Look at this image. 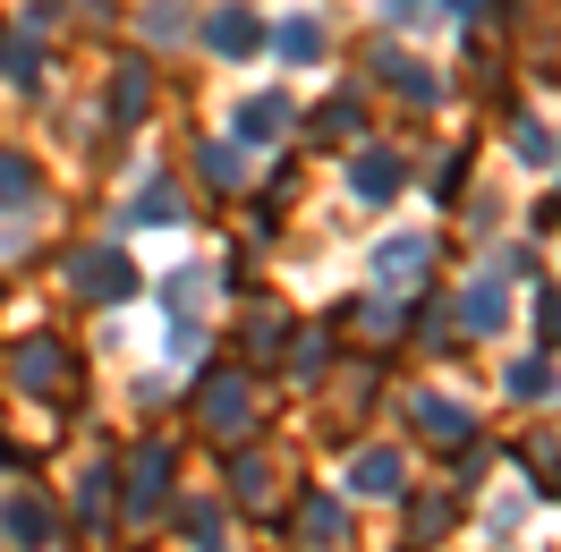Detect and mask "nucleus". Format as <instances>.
Wrapping results in <instances>:
<instances>
[{
  "instance_id": "nucleus-1",
  "label": "nucleus",
  "mask_w": 561,
  "mask_h": 552,
  "mask_svg": "<svg viewBox=\"0 0 561 552\" xmlns=\"http://www.w3.org/2000/svg\"><path fill=\"white\" fill-rule=\"evenodd\" d=\"M196 416H205L213 434H247V425H255V391H247V375H205Z\"/></svg>"
},
{
  "instance_id": "nucleus-2",
  "label": "nucleus",
  "mask_w": 561,
  "mask_h": 552,
  "mask_svg": "<svg viewBox=\"0 0 561 552\" xmlns=\"http://www.w3.org/2000/svg\"><path fill=\"white\" fill-rule=\"evenodd\" d=\"M77 289H85V298H103V307H119V298L137 289V273H128V255H119V246H94V255L77 264Z\"/></svg>"
},
{
  "instance_id": "nucleus-3",
  "label": "nucleus",
  "mask_w": 561,
  "mask_h": 552,
  "mask_svg": "<svg viewBox=\"0 0 561 552\" xmlns=\"http://www.w3.org/2000/svg\"><path fill=\"white\" fill-rule=\"evenodd\" d=\"M162 502H171V450H145L137 468H128V518L162 510Z\"/></svg>"
},
{
  "instance_id": "nucleus-4",
  "label": "nucleus",
  "mask_w": 561,
  "mask_h": 552,
  "mask_svg": "<svg viewBox=\"0 0 561 552\" xmlns=\"http://www.w3.org/2000/svg\"><path fill=\"white\" fill-rule=\"evenodd\" d=\"M0 527H9V536H18V544H51V536H60V518H51V502H35V493H18V502H9V510H0Z\"/></svg>"
},
{
  "instance_id": "nucleus-5",
  "label": "nucleus",
  "mask_w": 561,
  "mask_h": 552,
  "mask_svg": "<svg viewBox=\"0 0 561 552\" xmlns=\"http://www.w3.org/2000/svg\"><path fill=\"white\" fill-rule=\"evenodd\" d=\"M230 128H239V145H273L280 128H289V103H280V94H255V103H239Z\"/></svg>"
},
{
  "instance_id": "nucleus-6",
  "label": "nucleus",
  "mask_w": 561,
  "mask_h": 552,
  "mask_svg": "<svg viewBox=\"0 0 561 552\" xmlns=\"http://www.w3.org/2000/svg\"><path fill=\"white\" fill-rule=\"evenodd\" d=\"M375 273H383V289H417L425 280V239H391L383 255H375Z\"/></svg>"
},
{
  "instance_id": "nucleus-7",
  "label": "nucleus",
  "mask_w": 561,
  "mask_h": 552,
  "mask_svg": "<svg viewBox=\"0 0 561 552\" xmlns=\"http://www.w3.org/2000/svg\"><path fill=\"white\" fill-rule=\"evenodd\" d=\"M145 103H153V77H145V60H119V77H111V119L128 128Z\"/></svg>"
},
{
  "instance_id": "nucleus-8",
  "label": "nucleus",
  "mask_w": 561,
  "mask_h": 552,
  "mask_svg": "<svg viewBox=\"0 0 561 552\" xmlns=\"http://www.w3.org/2000/svg\"><path fill=\"white\" fill-rule=\"evenodd\" d=\"M350 187L366 196V205H383L391 187H400V162H391V153H357V162H350Z\"/></svg>"
},
{
  "instance_id": "nucleus-9",
  "label": "nucleus",
  "mask_w": 561,
  "mask_h": 552,
  "mask_svg": "<svg viewBox=\"0 0 561 552\" xmlns=\"http://www.w3.org/2000/svg\"><path fill=\"white\" fill-rule=\"evenodd\" d=\"M9 375H18V382H35V391H43V382H60V375H69V357H60V341H26Z\"/></svg>"
},
{
  "instance_id": "nucleus-10",
  "label": "nucleus",
  "mask_w": 561,
  "mask_h": 552,
  "mask_svg": "<svg viewBox=\"0 0 561 552\" xmlns=\"http://www.w3.org/2000/svg\"><path fill=\"white\" fill-rule=\"evenodd\" d=\"M409 416H417V425H425V434H434V442H468V434H477L459 400H417V409H409Z\"/></svg>"
},
{
  "instance_id": "nucleus-11",
  "label": "nucleus",
  "mask_w": 561,
  "mask_h": 552,
  "mask_svg": "<svg viewBox=\"0 0 561 552\" xmlns=\"http://www.w3.org/2000/svg\"><path fill=\"white\" fill-rule=\"evenodd\" d=\"M357 128H366V111H357V103H350V94H332V103H323V111H316V137H323V145H350V137H357Z\"/></svg>"
},
{
  "instance_id": "nucleus-12",
  "label": "nucleus",
  "mask_w": 561,
  "mask_h": 552,
  "mask_svg": "<svg viewBox=\"0 0 561 552\" xmlns=\"http://www.w3.org/2000/svg\"><path fill=\"white\" fill-rule=\"evenodd\" d=\"M205 35H213V51H230V60H239V51H255V18H247V9H221Z\"/></svg>"
},
{
  "instance_id": "nucleus-13",
  "label": "nucleus",
  "mask_w": 561,
  "mask_h": 552,
  "mask_svg": "<svg viewBox=\"0 0 561 552\" xmlns=\"http://www.w3.org/2000/svg\"><path fill=\"white\" fill-rule=\"evenodd\" d=\"M350 484L357 493H400V459H391V450H366V459L350 468Z\"/></svg>"
},
{
  "instance_id": "nucleus-14",
  "label": "nucleus",
  "mask_w": 561,
  "mask_h": 552,
  "mask_svg": "<svg viewBox=\"0 0 561 552\" xmlns=\"http://www.w3.org/2000/svg\"><path fill=\"white\" fill-rule=\"evenodd\" d=\"M298 536H307V552H332V544H341V502H307Z\"/></svg>"
},
{
  "instance_id": "nucleus-15",
  "label": "nucleus",
  "mask_w": 561,
  "mask_h": 552,
  "mask_svg": "<svg viewBox=\"0 0 561 552\" xmlns=\"http://www.w3.org/2000/svg\"><path fill=\"white\" fill-rule=\"evenodd\" d=\"M179 527H187V544H196V552H221V510H213V502H187Z\"/></svg>"
},
{
  "instance_id": "nucleus-16",
  "label": "nucleus",
  "mask_w": 561,
  "mask_h": 552,
  "mask_svg": "<svg viewBox=\"0 0 561 552\" xmlns=\"http://www.w3.org/2000/svg\"><path fill=\"white\" fill-rule=\"evenodd\" d=\"M273 43H280V60H316V51H323V26H316V18H289Z\"/></svg>"
},
{
  "instance_id": "nucleus-17",
  "label": "nucleus",
  "mask_w": 561,
  "mask_h": 552,
  "mask_svg": "<svg viewBox=\"0 0 561 552\" xmlns=\"http://www.w3.org/2000/svg\"><path fill=\"white\" fill-rule=\"evenodd\" d=\"M459 314H468V323H477V332H493V323H502V289H493V280H477V289H468V298H459Z\"/></svg>"
},
{
  "instance_id": "nucleus-18",
  "label": "nucleus",
  "mask_w": 561,
  "mask_h": 552,
  "mask_svg": "<svg viewBox=\"0 0 561 552\" xmlns=\"http://www.w3.org/2000/svg\"><path fill=\"white\" fill-rule=\"evenodd\" d=\"M162 307L196 314V307H205V273H171V280H162Z\"/></svg>"
},
{
  "instance_id": "nucleus-19",
  "label": "nucleus",
  "mask_w": 561,
  "mask_h": 552,
  "mask_svg": "<svg viewBox=\"0 0 561 552\" xmlns=\"http://www.w3.org/2000/svg\"><path fill=\"white\" fill-rule=\"evenodd\" d=\"M26 196H35V171L18 153H0V205H26Z\"/></svg>"
},
{
  "instance_id": "nucleus-20",
  "label": "nucleus",
  "mask_w": 561,
  "mask_h": 552,
  "mask_svg": "<svg viewBox=\"0 0 561 552\" xmlns=\"http://www.w3.org/2000/svg\"><path fill=\"white\" fill-rule=\"evenodd\" d=\"M196 171H205L213 187H230V179H239V145H205V153H196Z\"/></svg>"
},
{
  "instance_id": "nucleus-21",
  "label": "nucleus",
  "mask_w": 561,
  "mask_h": 552,
  "mask_svg": "<svg viewBox=\"0 0 561 552\" xmlns=\"http://www.w3.org/2000/svg\"><path fill=\"white\" fill-rule=\"evenodd\" d=\"M0 77L9 85H35V43H0Z\"/></svg>"
},
{
  "instance_id": "nucleus-22",
  "label": "nucleus",
  "mask_w": 561,
  "mask_h": 552,
  "mask_svg": "<svg viewBox=\"0 0 561 552\" xmlns=\"http://www.w3.org/2000/svg\"><path fill=\"white\" fill-rule=\"evenodd\" d=\"M511 391H519V400H545V391H553V366H545V357H527L519 375H511Z\"/></svg>"
},
{
  "instance_id": "nucleus-23",
  "label": "nucleus",
  "mask_w": 561,
  "mask_h": 552,
  "mask_svg": "<svg viewBox=\"0 0 561 552\" xmlns=\"http://www.w3.org/2000/svg\"><path fill=\"white\" fill-rule=\"evenodd\" d=\"M247 348H280V314H273V307L247 314Z\"/></svg>"
},
{
  "instance_id": "nucleus-24",
  "label": "nucleus",
  "mask_w": 561,
  "mask_h": 552,
  "mask_svg": "<svg viewBox=\"0 0 561 552\" xmlns=\"http://www.w3.org/2000/svg\"><path fill=\"white\" fill-rule=\"evenodd\" d=\"M239 502H255V510L273 502V484H264V468H255V459H239Z\"/></svg>"
},
{
  "instance_id": "nucleus-25",
  "label": "nucleus",
  "mask_w": 561,
  "mask_h": 552,
  "mask_svg": "<svg viewBox=\"0 0 561 552\" xmlns=\"http://www.w3.org/2000/svg\"><path fill=\"white\" fill-rule=\"evenodd\" d=\"M128 212H137V221H171V212H179V196H171V187H153V196H137Z\"/></svg>"
},
{
  "instance_id": "nucleus-26",
  "label": "nucleus",
  "mask_w": 561,
  "mask_h": 552,
  "mask_svg": "<svg viewBox=\"0 0 561 552\" xmlns=\"http://www.w3.org/2000/svg\"><path fill=\"white\" fill-rule=\"evenodd\" d=\"M400 9H417V0H400Z\"/></svg>"
}]
</instances>
